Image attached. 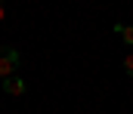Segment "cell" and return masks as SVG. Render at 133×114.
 Returning a JSON list of instances; mask_svg holds the SVG:
<instances>
[{
    "instance_id": "6da1fadb",
    "label": "cell",
    "mask_w": 133,
    "mask_h": 114,
    "mask_svg": "<svg viewBox=\"0 0 133 114\" xmlns=\"http://www.w3.org/2000/svg\"><path fill=\"white\" fill-rule=\"evenodd\" d=\"M19 49H12V46H0V80H9V77L16 74V68H19Z\"/></svg>"
},
{
    "instance_id": "7a4b0ae2",
    "label": "cell",
    "mask_w": 133,
    "mask_h": 114,
    "mask_svg": "<svg viewBox=\"0 0 133 114\" xmlns=\"http://www.w3.org/2000/svg\"><path fill=\"white\" fill-rule=\"evenodd\" d=\"M3 93L6 96H25V80L12 74L9 80H3Z\"/></svg>"
},
{
    "instance_id": "277c9868",
    "label": "cell",
    "mask_w": 133,
    "mask_h": 114,
    "mask_svg": "<svg viewBox=\"0 0 133 114\" xmlns=\"http://www.w3.org/2000/svg\"><path fill=\"white\" fill-rule=\"evenodd\" d=\"M124 71L133 77V52H130V56H124Z\"/></svg>"
},
{
    "instance_id": "3957f363",
    "label": "cell",
    "mask_w": 133,
    "mask_h": 114,
    "mask_svg": "<svg viewBox=\"0 0 133 114\" xmlns=\"http://www.w3.org/2000/svg\"><path fill=\"white\" fill-rule=\"evenodd\" d=\"M115 31L121 34V40H124L127 46H133V25H115Z\"/></svg>"
},
{
    "instance_id": "5b68a950",
    "label": "cell",
    "mask_w": 133,
    "mask_h": 114,
    "mask_svg": "<svg viewBox=\"0 0 133 114\" xmlns=\"http://www.w3.org/2000/svg\"><path fill=\"white\" fill-rule=\"evenodd\" d=\"M3 19H6V3L0 0V25H3Z\"/></svg>"
}]
</instances>
